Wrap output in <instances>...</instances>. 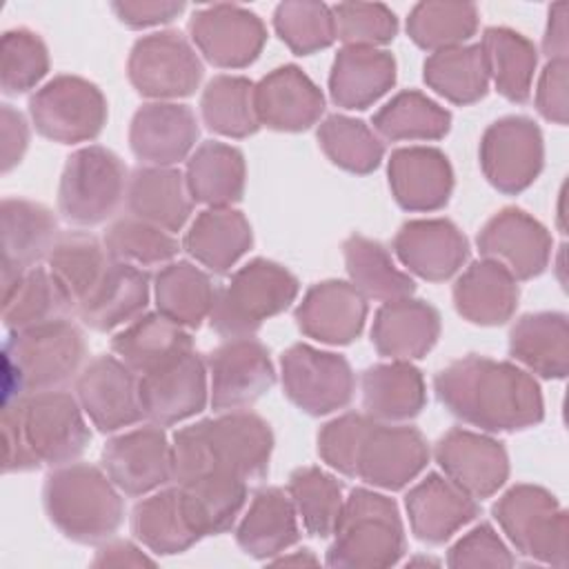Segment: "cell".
I'll return each instance as SVG.
<instances>
[{"label": "cell", "mask_w": 569, "mask_h": 569, "mask_svg": "<svg viewBox=\"0 0 569 569\" xmlns=\"http://www.w3.org/2000/svg\"><path fill=\"white\" fill-rule=\"evenodd\" d=\"M440 405L458 420L487 433H516L545 418L542 391L522 367L469 353L433 378Z\"/></svg>", "instance_id": "1"}, {"label": "cell", "mask_w": 569, "mask_h": 569, "mask_svg": "<svg viewBox=\"0 0 569 569\" xmlns=\"http://www.w3.org/2000/svg\"><path fill=\"white\" fill-rule=\"evenodd\" d=\"M2 440L4 473H22L42 465L76 462L91 440V429L78 398L67 389H53L7 400Z\"/></svg>", "instance_id": "2"}, {"label": "cell", "mask_w": 569, "mask_h": 569, "mask_svg": "<svg viewBox=\"0 0 569 569\" xmlns=\"http://www.w3.org/2000/svg\"><path fill=\"white\" fill-rule=\"evenodd\" d=\"M273 431L262 416L249 409L222 411L173 433V482L182 485L204 476L258 482L269 471Z\"/></svg>", "instance_id": "3"}, {"label": "cell", "mask_w": 569, "mask_h": 569, "mask_svg": "<svg viewBox=\"0 0 569 569\" xmlns=\"http://www.w3.org/2000/svg\"><path fill=\"white\" fill-rule=\"evenodd\" d=\"M120 493L102 467L69 462L47 473L42 505L64 538L80 545H102L118 533L124 520Z\"/></svg>", "instance_id": "4"}, {"label": "cell", "mask_w": 569, "mask_h": 569, "mask_svg": "<svg viewBox=\"0 0 569 569\" xmlns=\"http://www.w3.org/2000/svg\"><path fill=\"white\" fill-rule=\"evenodd\" d=\"M4 402L36 391L64 389L84 367L87 342L78 325L60 318L24 331H9L4 342Z\"/></svg>", "instance_id": "5"}, {"label": "cell", "mask_w": 569, "mask_h": 569, "mask_svg": "<svg viewBox=\"0 0 569 569\" xmlns=\"http://www.w3.org/2000/svg\"><path fill=\"white\" fill-rule=\"evenodd\" d=\"M407 551L398 505L378 491L358 487L345 498L325 562L336 569H385Z\"/></svg>", "instance_id": "6"}, {"label": "cell", "mask_w": 569, "mask_h": 569, "mask_svg": "<svg viewBox=\"0 0 569 569\" xmlns=\"http://www.w3.org/2000/svg\"><path fill=\"white\" fill-rule=\"evenodd\" d=\"M298 291L300 282L287 267L253 258L218 289L209 325L222 338L253 336L264 320L287 311Z\"/></svg>", "instance_id": "7"}, {"label": "cell", "mask_w": 569, "mask_h": 569, "mask_svg": "<svg viewBox=\"0 0 569 569\" xmlns=\"http://www.w3.org/2000/svg\"><path fill=\"white\" fill-rule=\"evenodd\" d=\"M491 513L520 556L540 565L567 567L569 516L549 489L529 482L513 485L496 500Z\"/></svg>", "instance_id": "8"}, {"label": "cell", "mask_w": 569, "mask_h": 569, "mask_svg": "<svg viewBox=\"0 0 569 569\" xmlns=\"http://www.w3.org/2000/svg\"><path fill=\"white\" fill-rule=\"evenodd\" d=\"M129 171L118 153L89 144L73 151L62 169L58 211L76 227H96L124 204Z\"/></svg>", "instance_id": "9"}, {"label": "cell", "mask_w": 569, "mask_h": 569, "mask_svg": "<svg viewBox=\"0 0 569 569\" xmlns=\"http://www.w3.org/2000/svg\"><path fill=\"white\" fill-rule=\"evenodd\" d=\"M107 98L87 78L60 73L29 98L36 131L60 144L89 142L107 124Z\"/></svg>", "instance_id": "10"}, {"label": "cell", "mask_w": 569, "mask_h": 569, "mask_svg": "<svg viewBox=\"0 0 569 569\" xmlns=\"http://www.w3.org/2000/svg\"><path fill=\"white\" fill-rule=\"evenodd\" d=\"M202 73L204 67L196 47L173 29L138 38L127 60V76L133 89L156 102L191 96Z\"/></svg>", "instance_id": "11"}, {"label": "cell", "mask_w": 569, "mask_h": 569, "mask_svg": "<svg viewBox=\"0 0 569 569\" xmlns=\"http://www.w3.org/2000/svg\"><path fill=\"white\" fill-rule=\"evenodd\" d=\"M282 391L293 407L309 416L345 409L356 393V373L349 360L311 345H291L280 356Z\"/></svg>", "instance_id": "12"}, {"label": "cell", "mask_w": 569, "mask_h": 569, "mask_svg": "<svg viewBox=\"0 0 569 569\" xmlns=\"http://www.w3.org/2000/svg\"><path fill=\"white\" fill-rule=\"evenodd\" d=\"M478 158L487 182L516 196L529 189L545 167L542 131L529 116H505L485 129Z\"/></svg>", "instance_id": "13"}, {"label": "cell", "mask_w": 569, "mask_h": 569, "mask_svg": "<svg viewBox=\"0 0 569 569\" xmlns=\"http://www.w3.org/2000/svg\"><path fill=\"white\" fill-rule=\"evenodd\" d=\"M204 360L209 371V405L218 413L251 407L276 382L269 349L253 336L227 338Z\"/></svg>", "instance_id": "14"}, {"label": "cell", "mask_w": 569, "mask_h": 569, "mask_svg": "<svg viewBox=\"0 0 569 569\" xmlns=\"http://www.w3.org/2000/svg\"><path fill=\"white\" fill-rule=\"evenodd\" d=\"M102 469L131 498L153 493L173 482V453L164 427L147 422L107 440L100 453Z\"/></svg>", "instance_id": "15"}, {"label": "cell", "mask_w": 569, "mask_h": 569, "mask_svg": "<svg viewBox=\"0 0 569 569\" xmlns=\"http://www.w3.org/2000/svg\"><path fill=\"white\" fill-rule=\"evenodd\" d=\"M189 38L196 51L213 67L244 69L258 60L264 42V22L240 4H209L189 20Z\"/></svg>", "instance_id": "16"}, {"label": "cell", "mask_w": 569, "mask_h": 569, "mask_svg": "<svg viewBox=\"0 0 569 569\" xmlns=\"http://www.w3.org/2000/svg\"><path fill=\"white\" fill-rule=\"evenodd\" d=\"M76 398L102 433H113L144 418L140 405V376L118 356L89 360L76 378Z\"/></svg>", "instance_id": "17"}, {"label": "cell", "mask_w": 569, "mask_h": 569, "mask_svg": "<svg viewBox=\"0 0 569 569\" xmlns=\"http://www.w3.org/2000/svg\"><path fill=\"white\" fill-rule=\"evenodd\" d=\"M209 402L207 360L187 351L176 360L140 376V405L144 418L160 427L178 425L200 413Z\"/></svg>", "instance_id": "18"}, {"label": "cell", "mask_w": 569, "mask_h": 569, "mask_svg": "<svg viewBox=\"0 0 569 569\" xmlns=\"http://www.w3.org/2000/svg\"><path fill=\"white\" fill-rule=\"evenodd\" d=\"M427 462L429 445L420 429L373 420L358 456L356 478L369 487L400 491L425 471Z\"/></svg>", "instance_id": "19"}, {"label": "cell", "mask_w": 569, "mask_h": 569, "mask_svg": "<svg viewBox=\"0 0 569 569\" xmlns=\"http://www.w3.org/2000/svg\"><path fill=\"white\" fill-rule=\"evenodd\" d=\"M480 256L498 262L516 280L540 276L551 260V236L547 227L518 207L493 213L478 238Z\"/></svg>", "instance_id": "20"}, {"label": "cell", "mask_w": 569, "mask_h": 569, "mask_svg": "<svg viewBox=\"0 0 569 569\" xmlns=\"http://www.w3.org/2000/svg\"><path fill=\"white\" fill-rule=\"evenodd\" d=\"M442 473L476 500L491 498L509 478V456L500 440L469 431L449 429L433 447Z\"/></svg>", "instance_id": "21"}, {"label": "cell", "mask_w": 569, "mask_h": 569, "mask_svg": "<svg viewBox=\"0 0 569 569\" xmlns=\"http://www.w3.org/2000/svg\"><path fill=\"white\" fill-rule=\"evenodd\" d=\"M198 136L196 113L180 102H147L129 124V147L147 167H173L189 158Z\"/></svg>", "instance_id": "22"}, {"label": "cell", "mask_w": 569, "mask_h": 569, "mask_svg": "<svg viewBox=\"0 0 569 569\" xmlns=\"http://www.w3.org/2000/svg\"><path fill=\"white\" fill-rule=\"evenodd\" d=\"M393 253L409 273L442 282L456 276L469 258V242L465 233L447 218L407 220L396 238Z\"/></svg>", "instance_id": "23"}, {"label": "cell", "mask_w": 569, "mask_h": 569, "mask_svg": "<svg viewBox=\"0 0 569 569\" xmlns=\"http://www.w3.org/2000/svg\"><path fill=\"white\" fill-rule=\"evenodd\" d=\"M367 298L347 280H322L307 289L296 307L298 329L325 345H351L367 322Z\"/></svg>", "instance_id": "24"}, {"label": "cell", "mask_w": 569, "mask_h": 569, "mask_svg": "<svg viewBox=\"0 0 569 569\" xmlns=\"http://www.w3.org/2000/svg\"><path fill=\"white\" fill-rule=\"evenodd\" d=\"M253 102L260 127L298 133L313 127L325 113L320 87L296 64L269 71L253 87Z\"/></svg>", "instance_id": "25"}, {"label": "cell", "mask_w": 569, "mask_h": 569, "mask_svg": "<svg viewBox=\"0 0 569 569\" xmlns=\"http://www.w3.org/2000/svg\"><path fill=\"white\" fill-rule=\"evenodd\" d=\"M60 233L58 218L44 204L4 198L0 204L2 287H9L20 273L47 260Z\"/></svg>", "instance_id": "26"}, {"label": "cell", "mask_w": 569, "mask_h": 569, "mask_svg": "<svg viewBox=\"0 0 569 569\" xmlns=\"http://www.w3.org/2000/svg\"><path fill=\"white\" fill-rule=\"evenodd\" d=\"M387 178L393 200L405 211H438L453 191L449 158L436 147H402L389 156Z\"/></svg>", "instance_id": "27"}, {"label": "cell", "mask_w": 569, "mask_h": 569, "mask_svg": "<svg viewBox=\"0 0 569 569\" xmlns=\"http://www.w3.org/2000/svg\"><path fill=\"white\" fill-rule=\"evenodd\" d=\"M411 533L427 545H442L476 520L480 505L447 476L427 473L405 496Z\"/></svg>", "instance_id": "28"}, {"label": "cell", "mask_w": 569, "mask_h": 569, "mask_svg": "<svg viewBox=\"0 0 569 569\" xmlns=\"http://www.w3.org/2000/svg\"><path fill=\"white\" fill-rule=\"evenodd\" d=\"M440 313L418 298L382 302L373 316L371 345L389 360L411 362L427 356L440 338Z\"/></svg>", "instance_id": "29"}, {"label": "cell", "mask_w": 569, "mask_h": 569, "mask_svg": "<svg viewBox=\"0 0 569 569\" xmlns=\"http://www.w3.org/2000/svg\"><path fill=\"white\" fill-rule=\"evenodd\" d=\"M151 278L144 269L116 262L107 267L100 282L78 305L76 313L93 331H113L147 311Z\"/></svg>", "instance_id": "30"}, {"label": "cell", "mask_w": 569, "mask_h": 569, "mask_svg": "<svg viewBox=\"0 0 569 569\" xmlns=\"http://www.w3.org/2000/svg\"><path fill=\"white\" fill-rule=\"evenodd\" d=\"M124 207L129 216L176 233L187 224L193 211V198L184 173L176 167L142 164L129 173Z\"/></svg>", "instance_id": "31"}, {"label": "cell", "mask_w": 569, "mask_h": 569, "mask_svg": "<svg viewBox=\"0 0 569 569\" xmlns=\"http://www.w3.org/2000/svg\"><path fill=\"white\" fill-rule=\"evenodd\" d=\"M300 540V525L289 493L260 487L236 527L238 547L256 560H273Z\"/></svg>", "instance_id": "32"}, {"label": "cell", "mask_w": 569, "mask_h": 569, "mask_svg": "<svg viewBox=\"0 0 569 569\" xmlns=\"http://www.w3.org/2000/svg\"><path fill=\"white\" fill-rule=\"evenodd\" d=\"M453 307L471 325L498 327L511 320L518 307V280L493 260L471 262L453 282Z\"/></svg>", "instance_id": "33"}, {"label": "cell", "mask_w": 569, "mask_h": 569, "mask_svg": "<svg viewBox=\"0 0 569 569\" xmlns=\"http://www.w3.org/2000/svg\"><path fill=\"white\" fill-rule=\"evenodd\" d=\"M396 84V58L378 47H342L331 64L329 96L342 109H367Z\"/></svg>", "instance_id": "34"}, {"label": "cell", "mask_w": 569, "mask_h": 569, "mask_svg": "<svg viewBox=\"0 0 569 569\" xmlns=\"http://www.w3.org/2000/svg\"><path fill=\"white\" fill-rule=\"evenodd\" d=\"M509 356L545 380L569 373V320L562 311L520 316L509 331Z\"/></svg>", "instance_id": "35"}, {"label": "cell", "mask_w": 569, "mask_h": 569, "mask_svg": "<svg viewBox=\"0 0 569 569\" xmlns=\"http://www.w3.org/2000/svg\"><path fill=\"white\" fill-rule=\"evenodd\" d=\"M362 407L376 422H407L427 405L422 371L402 360L371 365L360 376Z\"/></svg>", "instance_id": "36"}, {"label": "cell", "mask_w": 569, "mask_h": 569, "mask_svg": "<svg viewBox=\"0 0 569 569\" xmlns=\"http://www.w3.org/2000/svg\"><path fill=\"white\" fill-rule=\"evenodd\" d=\"M253 244L247 216L231 207H207L189 224L182 249L204 269L227 273Z\"/></svg>", "instance_id": "37"}, {"label": "cell", "mask_w": 569, "mask_h": 569, "mask_svg": "<svg viewBox=\"0 0 569 569\" xmlns=\"http://www.w3.org/2000/svg\"><path fill=\"white\" fill-rule=\"evenodd\" d=\"M193 349L184 327L160 311L142 313L111 338V351L138 376H144Z\"/></svg>", "instance_id": "38"}, {"label": "cell", "mask_w": 569, "mask_h": 569, "mask_svg": "<svg viewBox=\"0 0 569 569\" xmlns=\"http://www.w3.org/2000/svg\"><path fill=\"white\" fill-rule=\"evenodd\" d=\"M133 538L158 556H176L193 547L202 536L189 520L180 487H162L147 493L131 511Z\"/></svg>", "instance_id": "39"}, {"label": "cell", "mask_w": 569, "mask_h": 569, "mask_svg": "<svg viewBox=\"0 0 569 569\" xmlns=\"http://www.w3.org/2000/svg\"><path fill=\"white\" fill-rule=\"evenodd\" d=\"M184 180L193 202L207 207H231L244 193V156L231 144L207 140L189 156Z\"/></svg>", "instance_id": "40"}, {"label": "cell", "mask_w": 569, "mask_h": 569, "mask_svg": "<svg viewBox=\"0 0 569 569\" xmlns=\"http://www.w3.org/2000/svg\"><path fill=\"white\" fill-rule=\"evenodd\" d=\"M151 287L156 311L184 329H198L202 320H209L218 293L209 273L189 260L160 267Z\"/></svg>", "instance_id": "41"}, {"label": "cell", "mask_w": 569, "mask_h": 569, "mask_svg": "<svg viewBox=\"0 0 569 569\" xmlns=\"http://www.w3.org/2000/svg\"><path fill=\"white\" fill-rule=\"evenodd\" d=\"M73 305L49 267H31L2 287V320L9 331H24L69 318Z\"/></svg>", "instance_id": "42"}, {"label": "cell", "mask_w": 569, "mask_h": 569, "mask_svg": "<svg viewBox=\"0 0 569 569\" xmlns=\"http://www.w3.org/2000/svg\"><path fill=\"white\" fill-rule=\"evenodd\" d=\"M480 47L487 60L489 80L498 93L509 102H527L538 67L536 44L509 27H489L482 33Z\"/></svg>", "instance_id": "43"}, {"label": "cell", "mask_w": 569, "mask_h": 569, "mask_svg": "<svg viewBox=\"0 0 569 569\" xmlns=\"http://www.w3.org/2000/svg\"><path fill=\"white\" fill-rule=\"evenodd\" d=\"M345 267L349 282L367 298L378 302H391L409 298L416 291V282L409 273L400 271L391 260V253L382 242L353 233L342 242Z\"/></svg>", "instance_id": "44"}, {"label": "cell", "mask_w": 569, "mask_h": 569, "mask_svg": "<svg viewBox=\"0 0 569 569\" xmlns=\"http://www.w3.org/2000/svg\"><path fill=\"white\" fill-rule=\"evenodd\" d=\"M44 262L69 296L76 313L78 305L91 293V289L100 282L102 273L111 264V256L104 242L93 233L64 231L56 240Z\"/></svg>", "instance_id": "45"}, {"label": "cell", "mask_w": 569, "mask_h": 569, "mask_svg": "<svg viewBox=\"0 0 569 569\" xmlns=\"http://www.w3.org/2000/svg\"><path fill=\"white\" fill-rule=\"evenodd\" d=\"M429 89L453 104H473L489 91V71L480 44L433 51L422 64Z\"/></svg>", "instance_id": "46"}, {"label": "cell", "mask_w": 569, "mask_h": 569, "mask_svg": "<svg viewBox=\"0 0 569 569\" xmlns=\"http://www.w3.org/2000/svg\"><path fill=\"white\" fill-rule=\"evenodd\" d=\"M178 487L189 520L202 538L229 531L236 525L249 491V482L231 476H204Z\"/></svg>", "instance_id": "47"}, {"label": "cell", "mask_w": 569, "mask_h": 569, "mask_svg": "<svg viewBox=\"0 0 569 569\" xmlns=\"http://www.w3.org/2000/svg\"><path fill=\"white\" fill-rule=\"evenodd\" d=\"M373 131L389 142L440 140L451 129V113L422 91L396 93L373 113Z\"/></svg>", "instance_id": "48"}, {"label": "cell", "mask_w": 569, "mask_h": 569, "mask_svg": "<svg viewBox=\"0 0 569 569\" xmlns=\"http://www.w3.org/2000/svg\"><path fill=\"white\" fill-rule=\"evenodd\" d=\"M253 82L244 76H213L200 96V116L207 129L224 138H247L260 129Z\"/></svg>", "instance_id": "49"}, {"label": "cell", "mask_w": 569, "mask_h": 569, "mask_svg": "<svg viewBox=\"0 0 569 569\" xmlns=\"http://www.w3.org/2000/svg\"><path fill=\"white\" fill-rule=\"evenodd\" d=\"M287 493L296 507L298 520L313 538H331L342 507V485L320 467H298L291 471Z\"/></svg>", "instance_id": "50"}, {"label": "cell", "mask_w": 569, "mask_h": 569, "mask_svg": "<svg viewBox=\"0 0 569 569\" xmlns=\"http://www.w3.org/2000/svg\"><path fill=\"white\" fill-rule=\"evenodd\" d=\"M478 7L471 2H418L407 18V36L425 51L465 44L478 29Z\"/></svg>", "instance_id": "51"}, {"label": "cell", "mask_w": 569, "mask_h": 569, "mask_svg": "<svg viewBox=\"0 0 569 569\" xmlns=\"http://www.w3.org/2000/svg\"><path fill=\"white\" fill-rule=\"evenodd\" d=\"M318 144L322 153L340 169L358 176H367L380 167L385 144L378 133L362 120L333 113L318 127Z\"/></svg>", "instance_id": "52"}, {"label": "cell", "mask_w": 569, "mask_h": 569, "mask_svg": "<svg viewBox=\"0 0 569 569\" xmlns=\"http://www.w3.org/2000/svg\"><path fill=\"white\" fill-rule=\"evenodd\" d=\"M102 242L111 260L144 271L149 267H164L173 262V258L180 251V242L173 233L140 218H133L129 213L113 220L107 227Z\"/></svg>", "instance_id": "53"}, {"label": "cell", "mask_w": 569, "mask_h": 569, "mask_svg": "<svg viewBox=\"0 0 569 569\" xmlns=\"http://www.w3.org/2000/svg\"><path fill=\"white\" fill-rule=\"evenodd\" d=\"M273 29L278 38L296 53L311 56L327 49L336 40L331 7L311 0H287L273 11Z\"/></svg>", "instance_id": "54"}, {"label": "cell", "mask_w": 569, "mask_h": 569, "mask_svg": "<svg viewBox=\"0 0 569 569\" xmlns=\"http://www.w3.org/2000/svg\"><path fill=\"white\" fill-rule=\"evenodd\" d=\"M49 71V51L29 29L4 31L0 42V84L7 96L31 91Z\"/></svg>", "instance_id": "55"}, {"label": "cell", "mask_w": 569, "mask_h": 569, "mask_svg": "<svg viewBox=\"0 0 569 569\" xmlns=\"http://www.w3.org/2000/svg\"><path fill=\"white\" fill-rule=\"evenodd\" d=\"M336 40L345 47H380L396 38L398 18L380 2H338L331 7Z\"/></svg>", "instance_id": "56"}, {"label": "cell", "mask_w": 569, "mask_h": 569, "mask_svg": "<svg viewBox=\"0 0 569 569\" xmlns=\"http://www.w3.org/2000/svg\"><path fill=\"white\" fill-rule=\"evenodd\" d=\"M373 425V418L367 413H342L318 431V456L325 465H329L333 471L356 478L358 456L365 442V436L369 427Z\"/></svg>", "instance_id": "57"}, {"label": "cell", "mask_w": 569, "mask_h": 569, "mask_svg": "<svg viewBox=\"0 0 569 569\" xmlns=\"http://www.w3.org/2000/svg\"><path fill=\"white\" fill-rule=\"evenodd\" d=\"M447 565L462 567H513L516 558L489 522L476 525L447 551Z\"/></svg>", "instance_id": "58"}, {"label": "cell", "mask_w": 569, "mask_h": 569, "mask_svg": "<svg viewBox=\"0 0 569 569\" xmlns=\"http://www.w3.org/2000/svg\"><path fill=\"white\" fill-rule=\"evenodd\" d=\"M567 87H569V62L549 60L536 87V109L545 120L553 124H567V111H569Z\"/></svg>", "instance_id": "59"}, {"label": "cell", "mask_w": 569, "mask_h": 569, "mask_svg": "<svg viewBox=\"0 0 569 569\" xmlns=\"http://www.w3.org/2000/svg\"><path fill=\"white\" fill-rule=\"evenodd\" d=\"M116 18L131 29H147L156 24H167L184 11V2L171 0H118L111 2Z\"/></svg>", "instance_id": "60"}, {"label": "cell", "mask_w": 569, "mask_h": 569, "mask_svg": "<svg viewBox=\"0 0 569 569\" xmlns=\"http://www.w3.org/2000/svg\"><path fill=\"white\" fill-rule=\"evenodd\" d=\"M29 147V124L27 118L11 104L0 109V169L11 171L24 156Z\"/></svg>", "instance_id": "61"}, {"label": "cell", "mask_w": 569, "mask_h": 569, "mask_svg": "<svg viewBox=\"0 0 569 569\" xmlns=\"http://www.w3.org/2000/svg\"><path fill=\"white\" fill-rule=\"evenodd\" d=\"M567 2H556L549 9L545 36H542V53L549 60H567L569 53V36H567Z\"/></svg>", "instance_id": "62"}, {"label": "cell", "mask_w": 569, "mask_h": 569, "mask_svg": "<svg viewBox=\"0 0 569 569\" xmlns=\"http://www.w3.org/2000/svg\"><path fill=\"white\" fill-rule=\"evenodd\" d=\"M91 565L93 567H122V565L140 567V565H153V558L142 553V549L129 540H107L98 547Z\"/></svg>", "instance_id": "63"}, {"label": "cell", "mask_w": 569, "mask_h": 569, "mask_svg": "<svg viewBox=\"0 0 569 569\" xmlns=\"http://www.w3.org/2000/svg\"><path fill=\"white\" fill-rule=\"evenodd\" d=\"M273 565H316L318 562V558L309 551V549H302V551H298V553H293V556H280V558H273L271 560Z\"/></svg>", "instance_id": "64"}]
</instances>
